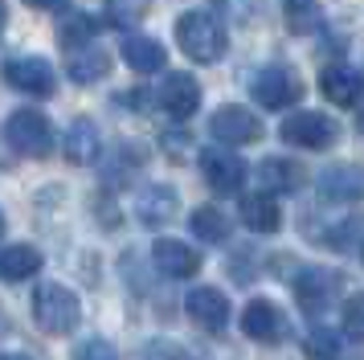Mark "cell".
<instances>
[{
	"label": "cell",
	"mask_w": 364,
	"mask_h": 360,
	"mask_svg": "<svg viewBox=\"0 0 364 360\" xmlns=\"http://www.w3.org/2000/svg\"><path fill=\"white\" fill-rule=\"evenodd\" d=\"M176 46L200 65H213L225 46H230V37H225V25L217 21L209 9H193V13H184L176 21Z\"/></svg>",
	"instance_id": "6da1fadb"
},
{
	"label": "cell",
	"mask_w": 364,
	"mask_h": 360,
	"mask_svg": "<svg viewBox=\"0 0 364 360\" xmlns=\"http://www.w3.org/2000/svg\"><path fill=\"white\" fill-rule=\"evenodd\" d=\"M33 319L50 336H70L74 327L82 324V303L62 282H41L33 295Z\"/></svg>",
	"instance_id": "7a4b0ae2"
},
{
	"label": "cell",
	"mask_w": 364,
	"mask_h": 360,
	"mask_svg": "<svg viewBox=\"0 0 364 360\" xmlns=\"http://www.w3.org/2000/svg\"><path fill=\"white\" fill-rule=\"evenodd\" d=\"M4 139L9 147L17 152V156H29V160H46L53 152V127L50 119L33 107H21V111L9 115V123H4Z\"/></svg>",
	"instance_id": "3957f363"
},
{
	"label": "cell",
	"mask_w": 364,
	"mask_h": 360,
	"mask_svg": "<svg viewBox=\"0 0 364 360\" xmlns=\"http://www.w3.org/2000/svg\"><path fill=\"white\" fill-rule=\"evenodd\" d=\"M250 95L258 98L266 111H287V107H295L303 98V78L295 70H287V65H266V70L254 74Z\"/></svg>",
	"instance_id": "277c9868"
},
{
	"label": "cell",
	"mask_w": 364,
	"mask_h": 360,
	"mask_svg": "<svg viewBox=\"0 0 364 360\" xmlns=\"http://www.w3.org/2000/svg\"><path fill=\"white\" fill-rule=\"evenodd\" d=\"M279 135H282V144H291V147L323 152V147H331L340 139V127H336V119H328L323 111H299L279 127Z\"/></svg>",
	"instance_id": "5b68a950"
},
{
	"label": "cell",
	"mask_w": 364,
	"mask_h": 360,
	"mask_svg": "<svg viewBox=\"0 0 364 360\" xmlns=\"http://www.w3.org/2000/svg\"><path fill=\"white\" fill-rule=\"evenodd\" d=\"M200 176L205 184L221 196H233L242 184H246V160L242 156H233L225 147H205L200 152Z\"/></svg>",
	"instance_id": "8992f818"
},
{
	"label": "cell",
	"mask_w": 364,
	"mask_h": 360,
	"mask_svg": "<svg viewBox=\"0 0 364 360\" xmlns=\"http://www.w3.org/2000/svg\"><path fill=\"white\" fill-rule=\"evenodd\" d=\"M209 131H213V139H221V144H258L262 139V123H258V115L250 111V107H237V102H230V107H217L213 119H209Z\"/></svg>",
	"instance_id": "52a82bcc"
},
{
	"label": "cell",
	"mask_w": 364,
	"mask_h": 360,
	"mask_svg": "<svg viewBox=\"0 0 364 360\" xmlns=\"http://www.w3.org/2000/svg\"><path fill=\"white\" fill-rule=\"evenodd\" d=\"M4 82L21 90V95H33V98H50L58 78H53V65L37 53H25V58H13L4 65Z\"/></svg>",
	"instance_id": "ba28073f"
},
{
	"label": "cell",
	"mask_w": 364,
	"mask_h": 360,
	"mask_svg": "<svg viewBox=\"0 0 364 360\" xmlns=\"http://www.w3.org/2000/svg\"><path fill=\"white\" fill-rule=\"evenodd\" d=\"M340 287V275L336 270H323V266H307V270H299L295 275V299L299 307L307 311L311 319H319L323 311L331 307V295Z\"/></svg>",
	"instance_id": "9c48e42d"
},
{
	"label": "cell",
	"mask_w": 364,
	"mask_h": 360,
	"mask_svg": "<svg viewBox=\"0 0 364 360\" xmlns=\"http://www.w3.org/2000/svg\"><path fill=\"white\" fill-rule=\"evenodd\" d=\"M156 102H160V111L172 115V119H193L200 107V82L193 78V74H184V70H176V74H168L164 86L156 90Z\"/></svg>",
	"instance_id": "30bf717a"
},
{
	"label": "cell",
	"mask_w": 364,
	"mask_h": 360,
	"mask_svg": "<svg viewBox=\"0 0 364 360\" xmlns=\"http://www.w3.org/2000/svg\"><path fill=\"white\" fill-rule=\"evenodd\" d=\"M242 332L258 344H279L287 340V315L270 299H250L242 311Z\"/></svg>",
	"instance_id": "8fae6325"
},
{
	"label": "cell",
	"mask_w": 364,
	"mask_h": 360,
	"mask_svg": "<svg viewBox=\"0 0 364 360\" xmlns=\"http://www.w3.org/2000/svg\"><path fill=\"white\" fill-rule=\"evenodd\" d=\"M184 311L197 319L205 332H225L230 324V295H221L217 287H193V291L184 295Z\"/></svg>",
	"instance_id": "7c38bea8"
},
{
	"label": "cell",
	"mask_w": 364,
	"mask_h": 360,
	"mask_svg": "<svg viewBox=\"0 0 364 360\" xmlns=\"http://www.w3.org/2000/svg\"><path fill=\"white\" fill-rule=\"evenodd\" d=\"M151 262L168 278H193L200 270V254L188 242H176V238H160L151 245Z\"/></svg>",
	"instance_id": "4fadbf2b"
},
{
	"label": "cell",
	"mask_w": 364,
	"mask_h": 360,
	"mask_svg": "<svg viewBox=\"0 0 364 360\" xmlns=\"http://www.w3.org/2000/svg\"><path fill=\"white\" fill-rule=\"evenodd\" d=\"M319 90H323V98H331L336 107H356L364 95V78L352 70V65L344 62H331L319 70Z\"/></svg>",
	"instance_id": "5bb4252c"
},
{
	"label": "cell",
	"mask_w": 364,
	"mask_h": 360,
	"mask_svg": "<svg viewBox=\"0 0 364 360\" xmlns=\"http://www.w3.org/2000/svg\"><path fill=\"white\" fill-rule=\"evenodd\" d=\"M364 168L360 164H331L319 172V196L323 201H360Z\"/></svg>",
	"instance_id": "9a60e30c"
},
{
	"label": "cell",
	"mask_w": 364,
	"mask_h": 360,
	"mask_svg": "<svg viewBox=\"0 0 364 360\" xmlns=\"http://www.w3.org/2000/svg\"><path fill=\"white\" fill-rule=\"evenodd\" d=\"M176 209H181V201H176V189L172 184H151V189H144V193L135 196V217L151 229L168 226L176 217Z\"/></svg>",
	"instance_id": "2e32d148"
},
{
	"label": "cell",
	"mask_w": 364,
	"mask_h": 360,
	"mask_svg": "<svg viewBox=\"0 0 364 360\" xmlns=\"http://www.w3.org/2000/svg\"><path fill=\"white\" fill-rule=\"evenodd\" d=\"M299 184H303V164L287 160V156H266L258 164V189L262 193H295Z\"/></svg>",
	"instance_id": "e0dca14e"
},
{
	"label": "cell",
	"mask_w": 364,
	"mask_h": 360,
	"mask_svg": "<svg viewBox=\"0 0 364 360\" xmlns=\"http://www.w3.org/2000/svg\"><path fill=\"white\" fill-rule=\"evenodd\" d=\"M62 152H66L70 164H95L99 160V127H95V119H74L66 131V139H62Z\"/></svg>",
	"instance_id": "ac0fdd59"
},
{
	"label": "cell",
	"mask_w": 364,
	"mask_h": 360,
	"mask_svg": "<svg viewBox=\"0 0 364 360\" xmlns=\"http://www.w3.org/2000/svg\"><path fill=\"white\" fill-rule=\"evenodd\" d=\"M41 270V250L29 242L21 245H4L0 250V278L4 282H25V278H33Z\"/></svg>",
	"instance_id": "d6986e66"
},
{
	"label": "cell",
	"mask_w": 364,
	"mask_h": 360,
	"mask_svg": "<svg viewBox=\"0 0 364 360\" xmlns=\"http://www.w3.org/2000/svg\"><path fill=\"white\" fill-rule=\"evenodd\" d=\"M123 58H127V65H132L135 74H156V70H164V62H168L164 46H160L156 37H139V33L123 37Z\"/></svg>",
	"instance_id": "ffe728a7"
},
{
	"label": "cell",
	"mask_w": 364,
	"mask_h": 360,
	"mask_svg": "<svg viewBox=\"0 0 364 360\" xmlns=\"http://www.w3.org/2000/svg\"><path fill=\"white\" fill-rule=\"evenodd\" d=\"M66 74L74 82H82V86H90V82H99L111 74V53L99 46H86V49H74L66 58Z\"/></svg>",
	"instance_id": "44dd1931"
},
{
	"label": "cell",
	"mask_w": 364,
	"mask_h": 360,
	"mask_svg": "<svg viewBox=\"0 0 364 360\" xmlns=\"http://www.w3.org/2000/svg\"><path fill=\"white\" fill-rule=\"evenodd\" d=\"M242 221H246V229H254V233H274V229L282 226L279 201H274L270 193L242 196Z\"/></svg>",
	"instance_id": "7402d4cb"
},
{
	"label": "cell",
	"mask_w": 364,
	"mask_h": 360,
	"mask_svg": "<svg viewBox=\"0 0 364 360\" xmlns=\"http://www.w3.org/2000/svg\"><path fill=\"white\" fill-rule=\"evenodd\" d=\"M282 16H287V29L299 33V37L323 29V9H319V0H282Z\"/></svg>",
	"instance_id": "603a6c76"
},
{
	"label": "cell",
	"mask_w": 364,
	"mask_h": 360,
	"mask_svg": "<svg viewBox=\"0 0 364 360\" xmlns=\"http://www.w3.org/2000/svg\"><path fill=\"white\" fill-rule=\"evenodd\" d=\"M193 233H197L200 242H213L221 245L225 238H230V217L217 209V205H200V209H193Z\"/></svg>",
	"instance_id": "cb8c5ba5"
},
{
	"label": "cell",
	"mask_w": 364,
	"mask_h": 360,
	"mask_svg": "<svg viewBox=\"0 0 364 360\" xmlns=\"http://www.w3.org/2000/svg\"><path fill=\"white\" fill-rule=\"evenodd\" d=\"M95 33H99V21H95V16L74 13V16L66 21V25L58 29V41H62V49H70V53H74V49L95 46Z\"/></svg>",
	"instance_id": "d4e9b609"
},
{
	"label": "cell",
	"mask_w": 364,
	"mask_h": 360,
	"mask_svg": "<svg viewBox=\"0 0 364 360\" xmlns=\"http://www.w3.org/2000/svg\"><path fill=\"white\" fill-rule=\"evenodd\" d=\"M148 9L151 0H107V21L115 29H132V25H139L148 16Z\"/></svg>",
	"instance_id": "484cf974"
},
{
	"label": "cell",
	"mask_w": 364,
	"mask_h": 360,
	"mask_svg": "<svg viewBox=\"0 0 364 360\" xmlns=\"http://www.w3.org/2000/svg\"><path fill=\"white\" fill-rule=\"evenodd\" d=\"M303 348H307L311 360H344V344H340V336L331 327H311V336H307Z\"/></svg>",
	"instance_id": "4316f807"
},
{
	"label": "cell",
	"mask_w": 364,
	"mask_h": 360,
	"mask_svg": "<svg viewBox=\"0 0 364 360\" xmlns=\"http://www.w3.org/2000/svg\"><path fill=\"white\" fill-rule=\"evenodd\" d=\"M74 360H119L115 344L102 340V336H86V340H78V348H74Z\"/></svg>",
	"instance_id": "83f0119b"
},
{
	"label": "cell",
	"mask_w": 364,
	"mask_h": 360,
	"mask_svg": "<svg viewBox=\"0 0 364 360\" xmlns=\"http://www.w3.org/2000/svg\"><path fill=\"white\" fill-rule=\"evenodd\" d=\"M344 332L352 340H364V291H356L344 303Z\"/></svg>",
	"instance_id": "f1b7e54d"
},
{
	"label": "cell",
	"mask_w": 364,
	"mask_h": 360,
	"mask_svg": "<svg viewBox=\"0 0 364 360\" xmlns=\"http://www.w3.org/2000/svg\"><path fill=\"white\" fill-rule=\"evenodd\" d=\"M139 360H188V352H184L181 344H172V340H151Z\"/></svg>",
	"instance_id": "f546056e"
},
{
	"label": "cell",
	"mask_w": 364,
	"mask_h": 360,
	"mask_svg": "<svg viewBox=\"0 0 364 360\" xmlns=\"http://www.w3.org/2000/svg\"><path fill=\"white\" fill-rule=\"evenodd\" d=\"M29 9H66L70 0H25Z\"/></svg>",
	"instance_id": "4dcf8cb0"
},
{
	"label": "cell",
	"mask_w": 364,
	"mask_h": 360,
	"mask_svg": "<svg viewBox=\"0 0 364 360\" xmlns=\"http://www.w3.org/2000/svg\"><path fill=\"white\" fill-rule=\"evenodd\" d=\"M0 360H29V356H21V352H9V356H0Z\"/></svg>",
	"instance_id": "1f68e13d"
},
{
	"label": "cell",
	"mask_w": 364,
	"mask_h": 360,
	"mask_svg": "<svg viewBox=\"0 0 364 360\" xmlns=\"http://www.w3.org/2000/svg\"><path fill=\"white\" fill-rule=\"evenodd\" d=\"M0 25H4V0H0Z\"/></svg>",
	"instance_id": "d6a6232c"
},
{
	"label": "cell",
	"mask_w": 364,
	"mask_h": 360,
	"mask_svg": "<svg viewBox=\"0 0 364 360\" xmlns=\"http://www.w3.org/2000/svg\"><path fill=\"white\" fill-rule=\"evenodd\" d=\"M360 135H364V111H360Z\"/></svg>",
	"instance_id": "836d02e7"
},
{
	"label": "cell",
	"mask_w": 364,
	"mask_h": 360,
	"mask_svg": "<svg viewBox=\"0 0 364 360\" xmlns=\"http://www.w3.org/2000/svg\"><path fill=\"white\" fill-rule=\"evenodd\" d=\"M0 233H4V217H0Z\"/></svg>",
	"instance_id": "e575fe53"
}]
</instances>
